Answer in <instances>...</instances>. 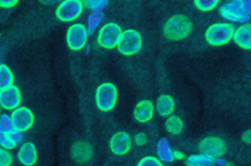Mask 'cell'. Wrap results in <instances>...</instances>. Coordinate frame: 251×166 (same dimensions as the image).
<instances>
[{
	"label": "cell",
	"mask_w": 251,
	"mask_h": 166,
	"mask_svg": "<svg viewBox=\"0 0 251 166\" xmlns=\"http://www.w3.org/2000/svg\"><path fill=\"white\" fill-rule=\"evenodd\" d=\"M184 155L182 154V153H179L178 151H176V150H175L174 151V159L175 158H177V159H179V158H182Z\"/></svg>",
	"instance_id": "1f68e13d"
},
{
	"label": "cell",
	"mask_w": 251,
	"mask_h": 166,
	"mask_svg": "<svg viewBox=\"0 0 251 166\" xmlns=\"http://www.w3.org/2000/svg\"><path fill=\"white\" fill-rule=\"evenodd\" d=\"M21 104V92L16 86L0 91V104L5 109H14Z\"/></svg>",
	"instance_id": "7c38bea8"
},
{
	"label": "cell",
	"mask_w": 251,
	"mask_h": 166,
	"mask_svg": "<svg viewBox=\"0 0 251 166\" xmlns=\"http://www.w3.org/2000/svg\"><path fill=\"white\" fill-rule=\"evenodd\" d=\"M14 75L11 69L5 65L0 64V91L13 85Z\"/></svg>",
	"instance_id": "44dd1931"
},
{
	"label": "cell",
	"mask_w": 251,
	"mask_h": 166,
	"mask_svg": "<svg viewBox=\"0 0 251 166\" xmlns=\"http://www.w3.org/2000/svg\"><path fill=\"white\" fill-rule=\"evenodd\" d=\"M118 98L117 87L110 82L99 85L95 93V103L102 111H109L114 108Z\"/></svg>",
	"instance_id": "3957f363"
},
{
	"label": "cell",
	"mask_w": 251,
	"mask_h": 166,
	"mask_svg": "<svg viewBox=\"0 0 251 166\" xmlns=\"http://www.w3.org/2000/svg\"><path fill=\"white\" fill-rule=\"evenodd\" d=\"M153 112L154 105L149 100H143L138 102L133 108V116L135 120L141 123L149 121L153 117Z\"/></svg>",
	"instance_id": "5bb4252c"
},
{
	"label": "cell",
	"mask_w": 251,
	"mask_h": 166,
	"mask_svg": "<svg viewBox=\"0 0 251 166\" xmlns=\"http://www.w3.org/2000/svg\"><path fill=\"white\" fill-rule=\"evenodd\" d=\"M13 162L12 154L5 148H0V166H10Z\"/></svg>",
	"instance_id": "d4e9b609"
},
{
	"label": "cell",
	"mask_w": 251,
	"mask_h": 166,
	"mask_svg": "<svg viewBox=\"0 0 251 166\" xmlns=\"http://www.w3.org/2000/svg\"><path fill=\"white\" fill-rule=\"evenodd\" d=\"M157 152L160 159L164 161H172L174 159V150L171 148L168 140L165 138L159 141L157 145Z\"/></svg>",
	"instance_id": "d6986e66"
},
{
	"label": "cell",
	"mask_w": 251,
	"mask_h": 166,
	"mask_svg": "<svg viewBox=\"0 0 251 166\" xmlns=\"http://www.w3.org/2000/svg\"><path fill=\"white\" fill-rule=\"evenodd\" d=\"M72 157L77 162L88 161L93 154L92 145L85 141L75 142L71 148Z\"/></svg>",
	"instance_id": "4fadbf2b"
},
{
	"label": "cell",
	"mask_w": 251,
	"mask_h": 166,
	"mask_svg": "<svg viewBox=\"0 0 251 166\" xmlns=\"http://www.w3.org/2000/svg\"><path fill=\"white\" fill-rule=\"evenodd\" d=\"M121 34V27L115 22H109L100 28L97 40L99 45L103 48L113 49L117 46Z\"/></svg>",
	"instance_id": "5b68a950"
},
{
	"label": "cell",
	"mask_w": 251,
	"mask_h": 166,
	"mask_svg": "<svg viewBox=\"0 0 251 166\" xmlns=\"http://www.w3.org/2000/svg\"><path fill=\"white\" fill-rule=\"evenodd\" d=\"M109 146L111 151L116 155H124L127 153L131 147L130 136L124 131L118 132L110 139Z\"/></svg>",
	"instance_id": "8fae6325"
},
{
	"label": "cell",
	"mask_w": 251,
	"mask_h": 166,
	"mask_svg": "<svg viewBox=\"0 0 251 166\" xmlns=\"http://www.w3.org/2000/svg\"><path fill=\"white\" fill-rule=\"evenodd\" d=\"M156 109L161 116H168L175 110V101L170 95H161L156 101Z\"/></svg>",
	"instance_id": "e0dca14e"
},
{
	"label": "cell",
	"mask_w": 251,
	"mask_h": 166,
	"mask_svg": "<svg viewBox=\"0 0 251 166\" xmlns=\"http://www.w3.org/2000/svg\"><path fill=\"white\" fill-rule=\"evenodd\" d=\"M12 128L13 127L11 123V118L6 114L1 115L0 116V132H7Z\"/></svg>",
	"instance_id": "484cf974"
},
{
	"label": "cell",
	"mask_w": 251,
	"mask_h": 166,
	"mask_svg": "<svg viewBox=\"0 0 251 166\" xmlns=\"http://www.w3.org/2000/svg\"><path fill=\"white\" fill-rule=\"evenodd\" d=\"M6 133L9 135V137L12 139V141L15 142L17 145L22 141V132L21 131L12 128L11 130L7 131Z\"/></svg>",
	"instance_id": "4316f807"
},
{
	"label": "cell",
	"mask_w": 251,
	"mask_h": 166,
	"mask_svg": "<svg viewBox=\"0 0 251 166\" xmlns=\"http://www.w3.org/2000/svg\"><path fill=\"white\" fill-rule=\"evenodd\" d=\"M233 41L241 48L249 50L251 48V26L245 23L239 26L232 35Z\"/></svg>",
	"instance_id": "2e32d148"
},
{
	"label": "cell",
	"mask_w": 251,
	"mask_h": 166,
	"mask_svg": "<svg viewBox=\"0 0 251 166\" xmlns=\"http://www.w3.org/2000/svg\"><path fill=\"white\" fill-rule=\"evenodd\" d=\"M118 50L125 56H131L138 53L142 47V38L138 31L134 29H126L122 32L118 43Z\"/></svg>",
	"instance_id": "277c9868"
},
{
	"label": "cell",
	"mask_w": 251,
	"mask_h": 166,
	"mask_svg": "<svg viewBox=\"0 0 251 166\" xmlns=\"http://www.w3.org/2000/svg\"><path fill=\"white\" fill-rule=\"evenodd\" d=\"M198 148L203 154H207L214 158L224 155L226 151V145L225 142L217 137L204 138L200 141Z\"/></svg>",
	"instance_id": "30bf717a"
},
{
	"label": "cell",
	"mask_w": 251,
	"mask_h": 166,
	"mask_svg": "<svg viewBox=\"0 0 251 166\" xmlns=\"http://www.w3.org/2000/svg\"><path fill=\"white\" fill-rule=\"evenodd\" d=\"M18 158L25 166H32L37 160L36 147L32 143H25L19 149Z\"/></svg>",
	"instance_id": "9a60e30c"
},
{
	"label": "cell",
	"mask_w": 251,
	"mask_h": 166,
	"mask_svg": "<svg viewBox=\"0 0 251 166\" xmlns=\"http://www.w3.org/2000/svg\"><path fill=\"white\" fill-rule=\"evenodd\" d=\"M220 14L227 20L244 21L248 20V11L244 1L236 0L224 4L220 9Z\"/></svg>",
	"instance_id": "8992f818"
},
{
	"label": "cell",
	"mask_w": 251,
	"mask_h": 166,
	"mask_svg": "<svg viewBox=\"0 0 251 166\" xmlns=\"http://www.w3.org/2000/svg\"><path fill=\"white\" fill-rule=\"evenodd\" d=\"M11 123L14 129H17L21 132L28 130L34 121V116L31 110L27 107L22 106L16 108L11 115Z\"/></svg>",
	"instance_id": "9c48e42d"
},
{
	"label": "cell",
	"mask_w": 251,
	"mask_h": 166,
	"mask_svg": "<svg viewBox=\"0 0 251 166\" xmlns=\"http://www.w3.org/2000/svg\"><path fill=\"white\" fill-rule=\"evenodd\" d=\"M18 3L17 0H0V7L3 8H10L15 6Z\"/></svg>",
	"instance_id": "f546056e"
},
{
	"label": "cell",
	"mask_w": 251,
	"mask_h": 166,
	"mask_svg": "<svg viewBox=\"0 0 251 166\" xmlns=\"http://www.w3.org/2000/svg\"><path fill=\"white\" fill-rule=\"evenodd\" d=\"M192 30V22L185 15H175L164 24L165 36L174 41H178L187 37Z\"/></svg>",
	"instance_id": "6da1fadb"
},
{
	"label": "cell",
	"mask_w": 251,
	"mask_h": 166,
	"mask_svg": "<svg viewBox=\"0 0 251 166\" xmlns=\"http://www.w3.org/2000/svg\"><path fill=\"white\" fill-rule=\"evenodd\" d=\"M165 128L169 133L174 134V135H177L183 129V122L178 116L172 115L166 120Z\"/></svg>",
	"instance_id": "ffe728a7"
},
{
	"label": "cell",
	"mask_w": 251,
	"mask_h": 166,
	"mask_svg": "<svg viewBox=\"0 0 251 166\" xmlns=\"http://www.w3.org/2000/svg\"><path fill=\"white\" fill-rule=\"evenodd\" d=\"M67 44L73 51L81 50L87 41V29L81 23H75L69 27L67 31Z\"/></svg>",
	"instance_id": "52a82bcc"
},
{
	"label": "cell",
	"mask_w": 251,
	"mask_h": 166,
	"mask_svg": "<svg viewBox=\"0 0 251 166\" xmlns=\"http://www.w3.org/2000/svg\"><path fill=\"white\" fill-rule=\"evenodd\" d=\"M135 143L138 145H144L146 142H147V138H146V135L144 133H139L135 136V139H134Z\"/></svg>",
	"instance_id": "f1b7e54d"
},
{
	"label": "cell",
	"mask_w": 251,
	"mask_h": 166,
	"mask_svg": "<svg viewBox=\"0 0 251 166\" xmlns=\"http://www.w3.org/2000/svg\"><path fill=\"white\" fill-rule=\"evenodd\" d=\"M107 1H87L86 5L91 9V10H97L103 6H105Z\"/></svg>",
	"instance_id": "83f0119b"
},
{
	"label": "cell",
	"mask_w": 251,
	"mask_h": 166,
	"mask_svg": "<svg viewBox=\"0 0 251 166\" xmlns=\"http://www.w3.org/2000/svg\"><path fill=\"white\" fill-rule=\"evenodd\" d=\"M83 4L79 0H66L58 6L56 16L62 21H72L80 16Z\"/></svg>",
	"instance_id": "ba28073f"
},
{
	"label": "cell",
	"mask_w": 251,
	"mask_h": 166,
	"mask_svg": "<svg viewBox=\"0 0 251 166\" xmlns=\"http://www.w3.org/2000/svg\"><path fill=\"white\" fill-rule=\"evenodd\" d=\"M137 166H163L162 162L154 156L143 157L138 163Z\"/></svg>",
	"instance_id": "cb8c5ba5"
},
{
	"label": "cell",
	"mask_w": 251,
	"mask_h": 166,
	"mask_svg": "<svg viewBox=\"0 0 251 166\" xmlns=\"http://www.w3.org/2000/svg\"><path fill=\"white\" fill-rule=\"evenodd\" d=\"M216 162V159L207 154H193L186 159L187 166H212Z\"/></svg>",
	"instance_id": "ac0fdd59"
},
{
	"label": "cell",
	"mask_w": 251,
	"mask_h": 166,
	"mask_svg": "<svg viewBox=\"0 0 251 166\" xmlns=\"http://www.w3.org/2000/svg\"><path fill=\"white\" fill-rule=\"evenodd\" d=\"M242 140H243V142H245L247 145L250 144V142H251V132H250V130H247V131H245V132L242 134Z\"/></svg>",
	"instance_id": "4dcf8cb0"
},
{
	"label": "cell",
	"mask_w": 251,
	"mask_h": 166,
	"mask_svg": "<svg viewBox=\"0 0 251 166\" xmlns=\"http://www.w3.org/2000/svg\"><path fill=\"white\" fill-rule=\"evenodd\" d=\"M234 29L232 24L226 22H218L207 28L205 38L207 42L213 46H222L230 41Z\"/></svg>",
	"instance_id": "7a4b0ae2"
},
{
	"label": "cell",
	"mask_w": 251,
	"mask_h": 166,
	"mask_svg": "<svg viewBox=\"0 0 251 166\" xmlns=\"http://www.w3.org/2000/svg\"><path fill=\"white\" fill-rule=\"evenodd\" d=\"M219 1L218 0H195L194 5L196 8H198L200 11L208 12L213 10L217 5Z\"/></svg>",
	"instance_id": "7402d4cb"
},
{
	"label": "cell",
	"mask_w": 251,
	"mask_h": 166,
	"mask_svg": "<svg viewBox=\"0 0 251 166\" xmlns=\"http://www.w3.org/2000/svg\"><path fill=\"white\" fill-rule=\"evenodd\" d=\"M0 145L6 149H11L14 148L17 144L12 141L6 132H0Z\"/></svg>",
	"instance_id": "603a6c76"
}]
</instances>
